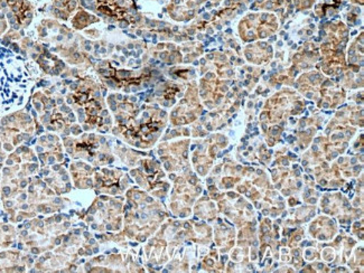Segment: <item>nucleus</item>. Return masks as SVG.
I'll use <instances>...</instances> for the list:
<instances>
[{
	"mask_svg": "<svg viewBox=\"0 0 364 273\" xmlns=\"http://www.w3.org/2000/svg\"><path fill=\"white\" fill-rule=\"evenodd\" d=\"M3 54H0V107L9 109V107L15 101L23 102L24 97L19 95L21 90L26 87V80L24 79L25 73L21 66H16L13 71H9L6 68L7 63H3L1 58Z\"/></svg>",
	"mask_w": 364,
	"mask_h": 273,
	"instance_id": "1",
	"label": "nucleus"
}]
</instances>
